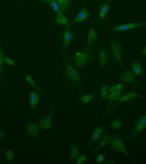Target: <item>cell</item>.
I'll return each mask as SVG.
<instances>
[{
    "label": "cell",
    "instance_id": "5b68a950",
    "mask_svg": "<svg viewBox=\"0 0 146 164\" xmlns=\"http://www.w3.org/2000/svg\"><path fill=\"white\" fill-rule=\"evenodd\" d=\"M146 26V22H134V23H127L120 26H117L112 30V31L115 32H118L126 31L132 29L137 27Z\"/></svg>",
    "mask_w": 146,
    "mask_h": 164
},
{
    "label": "cell",
    "instance_id": "f1b7e54d",
    "mask_svg": "<svg viewBox=\"0 0 146 164\" xmlns=\"http://www.w3.org/2000/svg\"><path fill=\"white\" fill-rule=\"evenodd\" d=\"M6 158H7L8 161L10 162L11 161V159L13 157V152H11L10 150H8L6 152Z\"/></svg>",
    "mask_w": 146,
    "mask_h": 164
},
{
    "label": "cell",
    "instance_id": "7402d4cb",
    "mask_svg": "<svg viewBox=\"0 0 146 164\" xmlns=\"http://www.w3.org/2000/svg\"><path fill=\"white\" fill-rule=\"evenodd\" d=\"M78 155L79 152L76 148V145L74 143H72L71 152V160L77 159L78 157Z\"/></svg>",
    "mask_w": 146,
    "mask_h": 164
},
{
    "label": "cell",
    "instance_id": "ffe728a7",
    "mask_svg": "<svg viewBox=\"0 0 146 164\" xmlns=\"http://www.w3.org/2000/svg\"><path fill=\"white\" fill-rule=\"evenodd\" d=\"M109 8V4L108 3L104 4L102 6L99 10V19L101 18H104L105 17L106 14L108 11Z\"/></svg>",
    "mask_w": 146,
    "mask_h": 164
},
{
    "label": "cell",
    "instance_id": "1f68e13d",
    "mask_svg": "<svg viewBox=\"0 0 146 164\" xmlns=\"http://www.w3.org/2000/svg\"><path fill=\"white\" fill-rule=\"evenodd\" d=\"M85 160H86V157L84 155H82L79 158L78 160L77 161V164H83L85 161Z\"/></svg>",
    "mask_w": 146,
    "mask_h": 164
},
{
    "label": "cell",
    "instance_id": "e575fe53",
    "mask_svg": "<svg viewBox=\"0 0 146 164\" xmlns=\"http://www.w3.org/2000/svg\"><path fill=\"white\" fill-rule=\"evenodd\" d=\"M2 135H3L2 133H1V132H0V139H1V137H2Z\"/></svg>",
    "mask_w": 146,
    "mask_h": 164
},
{
    "label": "cell",
    "instance_id": "5bb4252c",
    "mask_svg": "<svg viewBox=\"0 0 146 164\" xmlns=\"http://www.w3.org/2000/svg\"><path fill=\"white\" fill-rule=\"evenodd\" d=\"M122 89L116 92L115 93L108 95L107 97L109 99V106H110L111 102H112L113 101L120 100L122 97Z\"/></svg>",
    "mask_w": 146,
    "mask_h": 164
},
{
    "label": "cell",
    "instance_id": "ac0fdd59",
    "mask_svg": "<svg viewBox=\"0 0 146 164\" xmlns=\"http://www.w3.org/2000/svg\"><path fill=\"white\" fill-rule=\"evenodd\" d=\"M29 100L31 109H34L36 107L39 100V96L36 93L34 92H32L30 96Z\"/></svg>",
    "mask_w": 146,
    "mask_h": 164
},
{
    "label": "cell",
    "instance_id": "52a82bcc",
    "mask_svg": "<svg viewBox=\"0 0 146 164\" xmlns=\"http://www.w3.org/2000/svg\"><path fill=\"white\" fill-rule=\"evenodd\" d=\"M57 99L55 100L52 106V110L50 112L49 115L47 116V117H45L44 119H43L42 122L40 124V126L41 128L44 130H47L51 126V123H52V118L53 116V113H54V110L55 105L56 103Z\"/></svg>",
    "mask_w": 146,
    "mask_h": 164
},
{
    "label": "cell",
    "instance_id": "7a4b0ae2",
    "mask_svg": "<svg viewBox=\"0 0 146 164\" xmlns=\"http://www.w3.org/2000/svg\"><path fill=\"white\" fill-rule=\"evenodd\" d=\"M146 127V114L143 116L139 121H137L135 124L133 129L132 130L129 139L132 140L135 137L139 135L142 131Z\"/></svg>",
    "mask_w": 146,
    "mask_h": 164
},
{
    "label": "cell",
    "instance_id": "3957f363",
    "mask_svg": "<svg viewBox=\"0 0 146 164\" xmlns=\"http://www.w3.org/2000/svg\"><path fill=\"white\" fill-rule=\"evenodd\" d=\"M65 67L68 78L77 85H80L81 84V79L77 70L74 67L70 66L67 63L65 64Z\"/></svg>",
    "mask_w": 146,
    "mask_h": 164
},
{
    "label": "cell",
    "instance_id": "30bf717a",
    "mask_svg": "<svg viewBox=\"0 0 146 164\" xmlns=\"http://www.w3.org/2000/svg\"><path fill=\"white\" fill-rule=\"evenodd\" d=\"M73 35L69 31V26H67V30L65 31L64 37V49H63V54L65 51L67 47L69 45L73 39Z\"/></svg>",
    "mask_w": 146,
    "mask_h": 164
},
{
    "label": "cell",
    "instance_id": "277c9868",
    "mask_svg": "<svg viewBox=\"0 0 146 164\" xmlns=\"http://www.w3.org/2000/svg\"><path fill=\"white\" fill-rule=\"evenodd\" d=\"M111 148L115 149L116 150L119 151V152H123V153H125L130 158L132 162L135 164L134 161L132 160V159L131 158V156L128 155V154L126 151V149L124 147V145H123V143L122 141L121 138L118 136L117 135H115V137H114L113 139L112 143V145H111Z\"/></svg>",
    "mask_w": 146,
    "mask_h": 164
},
{
    "label": "cell",
    "instance_id": "f546056e",
    "mask_svg": "<svg viewBox=\"0 0 146 164\" xmlns=\"http://www.w3.org/2000/svg\"><path fill=\"white\" fill-rule=\"evenodd\" d=\"M4 62H5L6 64L9 65H11L14 64V62L11 59H9L5 56H4Z\"/></svg>",
    "mask_w": 146,
    "mask_h": 164
},
{
    "label": "cell",
    "instance_id": "cb8c5ba5",
    "mask_svg": "<svg viewBox=\"0 0 146 164\" xmlns=\"http://www.w3.org/2000/svg\"><path fill=\"white\" fill-rule=\"evenodd\" d=\"M122 117L118 118L116 120L113 121L112 123H111V125H110L111 128L114 129H118L119 128H120L121 126V122H122Z\"/></svg>",
    "mask_w": 146,
    "mask_h": 164
},
{
    "label": "cell",
    "instance_id": "4fadbf2b",
    "mask_svg": "<svg viewBox=\"0 0 146 164\" xmlns=\"http://www.w3.org/2000/svg\"><path fill=\"white\" fill-rule=\"evenodd\" d=\"M38 129L39 127L37 125L34 123H30L27 125L26 128V132L32 137H36L38 135Z\"/></svg>",
    "mask_w": 146,
    "mask_h": 164
},
{
    "label": "cell",
    "instance_id": "4dcf8cb0",
    "mask_svg": "<svg viewBox=\"0 0 146 164\" xmlns=\"http://www.w3.org/2000/svg\"><path fill=\"white\" fill-rule=\"evenodd\" d=\"M104 160V155L103 154H100L97 157V161L98 163H102Z\"/></svg>",
    "mask_w": 146,
    "mask_h": 164
},
{
    "label": "cell",
    "instance_id": "8fae6325",
    "mask_svg": "<svg viewBox=\"0 0 146 164\" xmlns=\"http://www.w3.org/2000/svg\"><path fill=\"white\" fill-rule=\"evenodd\" d=\"M138 96H141V95H137V94H135V93H129V94H128L127 95L124 96L123 97L121 98V99H120V100L118 102H117L115 105H114L113 106L112 108H111L110 110H108L107 112H106L105 114L104 115V116L107 115L110 111H111L113 108L116 107V105H118L119 103H121V102H123V101H126L129 100H131V99H133V98H135V97H138Z\"/></svg>",
    "mask_w": 146,
    "mask_h": 164
},
{
    "label": "cell",
    "instance_id": "d590c367",
    "mask_svg": "<svg viewBox=\"0 0 146 164\" xmlns=\"http://www.w3.org/2000/svg\"><path fill=\"white\" fill-rule=\"evenodd\" d=\"M44 1H47V2H48L49 0H44Z\"/></svg>",
    "mask_w": 146,
    "mask_h": 164
},
{
    "label": "cell",
    "instance_id": "d6986e66",
    "mask_svg": "<svg viewBox=\"0 0 146 164\" xmlns=\"http://www.w3.org/2000/svg\"><path fill=\"white\" fill-rule=\"evenodd\" d=\"M56 23L59 25H62L64 26H69L67 19L61 12H58L57 15Z\"/></svg>",
    "mask_w": 146,
    "mask_h": 164
},
{
    "label": "cell",
    "instance_id": "7c38bea8",
    "mask_svg": "<svg viewBox=\"0 0 146 164\" xmlns=\"http://www.w3.org/2000/svg\"><path fill=\"white\" fill-rule=\"evenodd\" d=\"M102 129L99 128V127H96L95 130H94V132L93 134L92 137V138L90 140L86 148H88V147L91 146L94 141H97V140H98L100 137H102Z\"/></svg>",
    "mask_w": 146,
    "mask_h": 164
},
{
    "label": "cell",
    "instance_id": "44dd1931",
    "mask_svg": "<svg viewBox=\"0 0 146 164\" xmlns=\"http://www.w3.org/2000/svg\"><path fill=\"white\" fill-rule=\"evenodd\" d=\"M99 60L100 64L102 66L106 65L107 62V55L104 51L100 52L99 56Z\"/></svg>",
    "mask_w": 146,
    "mask_h": 164
},
{
    "label": "cell",
    "instance_id": "6da1fadb",
    "mask_svg": "<svg viewBox=\"0 0 146 164\" xmlns=\"http://www.w3.org/2000/svg\"><path fill=\"white\" fill-rule=\"evenodd\" d=\"M72 0H49L48 1L50 6L54 12H61L66 10L70 5Z\"/></svg>",
    "mask_w": 146,
    "mask_h": 164
},
{
    "label": "cell",
    "instance_id": "9c48e42d",
    "mask_svg": "<svg viewBox=\"0 0 146 164\" xmlns=\"http://www.w3.org/2000/svg\"><path fill=\"white\" fill-rule=\"evenodd\" d=\"M112 51L114 56L115 57L118 62V65L121 64V57H122V52L120 47L116 43L111 44Z\"/></svg>",
    "mask_w": 146,
    "mask_h": 164
},
{
    "label": "cell",
    "instance_id": "2e32d148",
    "mask_svg": "<svg viewBox=\"0 0 146 164\" xmlns=\"http://www.w3.org/2000/svg\"><path fill=\"white\" fill-rule=\"evenodd\" d=\"M120 79L131 84H134L135 81L134 74L130 72H128L123 74L122 76H121Z\"/></svg>",
    "mask_w": 146,
    "mask_h": 164
},
{
    "label": "cell",
    "instance_id": "8992f818",
    "mask_svg": "<svg viewBox=\"0 0 146 164\" xmlns=\"http://www.w3.org/2000/svg\"><path fill=\"white\" fill-rule=\"evenodd\" d=\"M74 58L75 64L78 66H81L88 61L89 55L86 51H81L75 54Z\"/></svg>",
    "mask_w": 146,
    "mask_h": 164
},
{
    "label": "cell",
    "instance_id": "e0dca14e",
    "mask_svg": "<svg viewBox=\"0 0 146 164\" xmlns=\"http://www.w3.org/2000/svg\"><path fill=\"white\" fill-rule=\"evenodd\" d=\"M112 138L111 135H106L102 138L100 140V143L98 147L97 148L96 151H98L99 149H101L103 146H106L109 144L112 141Z\"/></svg>",
    "mask_w": 146,
    "mask_h": 164
},
{
    "label": "cell",
    "instance_id": "9a60e30c",
    "mask_svg": "<svg viewBox=\"0 0 146 164\" xmlns=\"http://www.w3.org/2000/svg\"><path fill=\"white\" fill-rule=\"evenodd\" d=\"M131 64L133 73L136 76H138L142 73V70L141 63L139 62H131Z\"/></svg>",
    "mask_w": 146,
    "mask_h": 164
},
{
    "label": "cell",
    "instance_id": "83f0119b",
    "mask_svg": "<svg viewBox=\"0 0 146 164\" xmlns=\"http://www.w3.org/2000/svg\"><path fill=\"white\" fill-rule=\"evenodd\" d=\"M26 80L27 81L28 83L30 84L31 85L33 86L34 88L36 89V90H37L39 92V93H40L39 90L38 89V88L36 87V86L34 82V80H33V79L31 78V77L30 75H27L26 76Z\"/></svg>",
    "mask_w": 146,
    "mask_h": 164
},
{
    "label": "cell",
    "instance_id": "603a6c76",
    "mask_svg": "<svg viewBox=\"0 0 146 164\" xmlns=\"http://www.w3.org/2000/svg\"><path fill=\"white\" fill-rule=\"evenodd\" d=\"M96 37V32L94 29L93 26H92L91 30L89 32L88 34V42L89 43L93 42L95 40Z\"/></svg>",
    "mask_w": 146,
    "mask_h": 164
},
{
    "label": "cell",
    "instance_id": "ba28073f",
    "mask_svg": "<svg viewBox=\"0 0 146 164\" xmlns=\"http://www.w3.org/2000/svg\"><path fill=\"white\" fill-rule=\"evenodd\" d=\"M89 15V12L86 10L85 0H84V6L83 8L81 10V11L79 12L77 16L75 17V19L73 20L72 24L85 20V19L88 18Z\"/></svg>",
    "mask_w": 146,
    "mask_h": 164
},
{
    "label": "cell",
    "instance_id": "836d02e7",
    "mask_svg": "<svg viewBox=\"0 0 146 164\" xmlns=\"http://www.w3.org/2000/svg\"><path fill=\"white\" fill-rule=\"evenodd\" d=\"M143 54H144L146 55V47H145V49H143V51H142Z\"/></svg>",
    "mask_w": 146,
    "mask_h": 164
},
{
    "label": "cell",
    "instance_id": "d4e9b609",
    "mask_svg": "<svg viewBox=\"0 0 146 164\" xmlns=\"http://www.w3.org/2000/svg\"><path fill=\"white\" fill-rule=\"evenodd\" d=\"M108 88L106 85H104L102 87V94H101V96H100V99L99 100V102L100 101L104 99V98L107 97L108 95Z\"/></svg>",
    "mask_w": 146,
    "mask_h": 164
},
{
    "label": "cell",
    "instance_id": "4316f807",
    "mask_svg": "<svg viewBox=\"0 0 146 164\" xmlns=\"http://www.w3.org/2000/svg\"><path fill=\"white\" fill-rule=\"evenodd\" d=\"M94 96H95V94L87 95H86L85 96L82 97L80 99V100H82V102H83V103L86 104V103L90 102V101L94 98Z\"/></svg>",
    "mask_w": 146,
    "mask_h": 164
},
{
    "label": "cell",
    "instance_id": "484cf974",
    "mask_svg": "<svg viewBox=\"0 0 146 164\" xmlns=\"http://www.w3.org/2000/svg\"><path fill=\"white\" fill-rule=\"evenodd\" d=\"M122 88V84H117L112 87L109 90V94L115 93L118 91L120 90Z\"/></svg>",
    "mask_w": 146,
    "mask_h": 164
},
{
    "label": "cell",
    "instance_id": "d6a6232c",
    "mask_svg": "<svg viewBox=\"0 0 146 164\" xmlns=\"http://www.w3.org/2000/svg\"><path fill=\"white\" fill-rule=\"evenodd\" d=\"M2 61H3V59H2V54L1 53V50L0 49V71H2L1 69V64H2Z\"/></svg>",
    "mask_w": 146,
    "mask_h": 164
}]
</instances>
